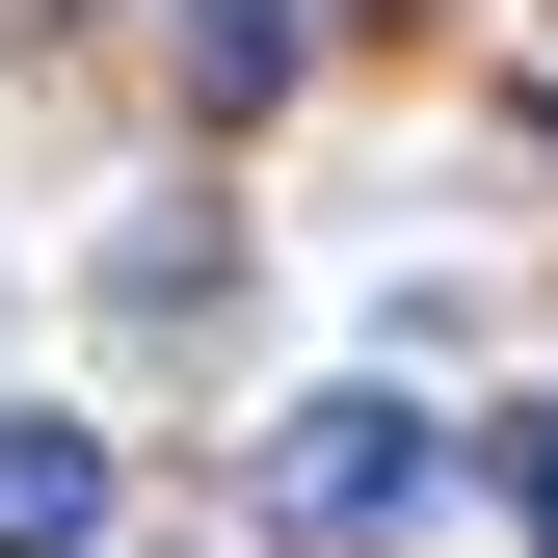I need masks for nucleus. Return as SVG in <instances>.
Returning a JSON list of instances; mask_svg holds the SVG:
<instances>
[{
  "label": "nucleus",
  "instance_id": "nucleus-3",
  "mask_svg": "<svg viewBox=\"0 0 558 558\" xmlns=\"http://www.w3.org/2000/svg\"><path fill=\"white\" fill-rule=\"evenodd\" d=\"M293 27H319V0H186V81H214V107H266V81H293Z\"/></svg>",
  "mask_w": 558,
  "mask_h": 558
},
{
  "label": "nucleus",
  "instance_id": "nucleus-4",
  "mask_svg": "<svg viewBox=\"0 0 558 558\" xmlns=\"http://www.w3.org/2000/svg\"><path fill=\"white\" fill-rule=\"evenodd\" d=\"M532 532H558V426H532Z\"/></svg>",
  "mask_w": 558,
  "mask_h": 558
},
{
  "label": "nucleus",
  "instance_id": "nucleus-2",
  "mask_svg": "<svg viewBox=\"0 0 558 558\" xmlns=\"http://www.w3.org/2000/svg\"><path fill=\"white\" fill-rule=\"evenodd\" d=\"M81 532H107V426L0 399V558H81Z\"/></svg>",
  "mask_w": 558,
  "mask_h": 558
},
{
  "label": "nucleus",
  "instance_id": "nucleus-1",
  "mask_svg": "<svg viewBox=\"0 0 558 558\" xmlns=\"http://www.w3.org/2000/svg\"><path fill=\"white\" fill-rule=\"evenodd\" d=\"M426 478H452L426 399H319V426H266V532H399Z\"/></svg>",
  "mask_w": 558,
  "mask_h": 558
}]
</instances>
